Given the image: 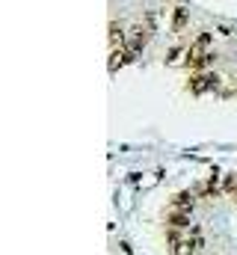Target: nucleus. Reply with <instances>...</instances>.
I'll use <instances>...</instances> for the list:
<instances>
[{
  "mask_svg": "<svg viewBox=\"0 0 237 255\" xmlns=\"http://www.w3.org/2000/svg\"><path fill=\"white\" fill-rule=\"evenodd\" d=\"M217 63V57H214V54H211V51H208V54H202V57H196V60H187V68H190V71H193V74H196V71H208V68H211V65Z\"/></svg>",
  "mask_w": 237,
  "mask_h": 255,
  "instance_id": "nucleus-4",
  "label": "nucleus"
},
{
  "mask_svg": "<svg viewBox=\"0 0 237 255\" xmlns=\"http://www.w3.org/2000/svg\"><path fill=\"white\" fill-rule=\"evenodd\" d=\"M148 42H151V30H148L145 24H136V27L127 33V48H130L133 54H139Z\"/></svg>",
  "mask_w": 237,
  "mask_h": 255,
  "instance_id": "nucleus-3",
  "label": "nucleus"
},
{
  "mask_svg": "<svg viewBox=\"0 0 237 255\" xmlns=\"http://www.w3.org/2000/svg\"><path fill=\"white\" fill-rule=\"evenodd\" d=\"M121 45H127V33H124V27L121 24H110V48H121Z\"/></svg>",
  "mask_w": 237,
  "mask_h": 255,
  "instance_id": "nucleus-7",
  "label": "nucleus"
},
{
  "mask_svg": "<svg viewBox=\"0 0 237 255\" xmlns=\"http://www.w3.org/2000/svg\"><path fill=\"white\" fill-rule=\"evenodd\" d=\"M187 21H190V9L187 6H175L172 9V33H181L187 27Z\"/></svg>",
  "mask_w": 237,
  "mask_h": 255,
  "instance_id": "nucleus-6",
  "label": "nucleus"
},
{
  "mask_svg": "<svg viewBox=\"0 0 237 255\" xmlns=\"http://www.w3.org/2000/svg\"><path fill=\"white\" fill-rule=\"evenodd\" d=\"M166 223H169V229H190V226H193L190 211H172V214L166 217Z\"/></svg>",
  "mask_w": 237,
  "mask_h": 255,
  "instance_id": "nucleus-5",
  "label": "nucleus"
},
{
  "mask_svg": "<svg viewBox=\"0 0 237 255\" xmlns=\"http://www.w3.org/2000/svg\"><path fill=\"white\" fill-rule=\"evenodd\" d=\"M220 83V74H211V71H196L193 77H190V89L196 92V95H202V92H208V89H214Z\"/></svg>",
  "mask_w": 237,
  "mask_h": 255,
  "instance_id": "nucleus-2",
  "label": "nucleus"
},
{
  "mask_svg": "<svg viewBox=\"0 0 237 255\" xmlns=\"http://www.w3.org/2000/svg\"><path fill=\"white\" fill-rule=\"evenodd\" d=\"M157 21H160V15H157V12H154V9H151V12H145V18H142V24H145V27H148V30H151V33H154V30H157Z\"/></svg>",
  "mask_w": 237,
  "mask_h": 255,
  "instance_id": "nucleus-9",
  "label": "nucleus"
},
{
  "mask_svg": "<svg viewBox=\"0 0 237 255\" xmlns=\"http://www.w3.org/2000/svg\"><path fill=\"white\" fill-rule=\"evenodd\" d=\"M172 208L175 211H193V193H175L172 196Z\"/></svg>",
  "mask_w": 237,
  "mask_h": 255,
  "instance_id": "nucleus-8",
  "label": "nucleus"
},
{
  "mask_svg": "<svg viewBox=\"0 0 237 255\" xmlns=\"http://www.w3.org/2000/svg\"><path fill=\"white\" fill-rule=\"evenodd\" d=\"M181 54H187V51L172 48V51H169V57H166V65H178V63H181Z\"/></svg>",
  "mask_w": 237,
  "mask_h": 255,
  "instance_id": "nucleus-10",
  "label": "nucleus"
},
{
  "mask_svg": "<svg viewBox=\"0 0 237 255\" xmlns=\"http://www.w3.org/2000/svg\"><path fill=\"white\" fill-rule=\"evenodd\" d=\"M214 45V33H208V30H202L190 45H187V54H184V63L187 60H196V57H202V54H208V48Z\"/></svg>",
  "mask_w": 237,
  "mask_h": 255,
  "instance_id": "nucleus-1",
  "label": "nucleus"
}]
</instances>
